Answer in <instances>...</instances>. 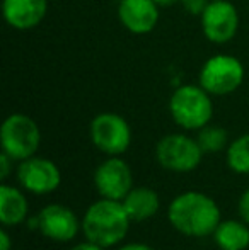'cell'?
Listing matches in <instances>:
<instances>
[{
  "label": "cell",
  "instance_id": "obj_1",
  "mask_svg": "<svg viewBox=\"0 0 249 250\" xmlns=\"http://www.w3.org/2000/svg\"><path fill=\"white\" fill-rule=\"evenodd\" d=\"M169 223L188 237H206L220 223V208L210 196L188 191L176 196L167 208Z\"/></svg>",
  "mask_w": 249,
  "mask_h": 250
},
{
  "label": "cell",
  "instance_id": "obj_2",
  "mask_svg": "<svg viewBox=\"0 0 249 250\" xmlns=\"http://www.w3.org/2000/svg\"><path fill=\"white\" fill-rule=\"evenodd\" d=\"M130 223L132 220L121 201L103 198L87 208L82 218V231L86 240L106 249L123 240Z\"/></svg>",
  "mask_w": 249,
  "mask_h": 250
},
{
  "label": "cell",
  "instance_id": "obj_3",
  "mask_svg": "<svg viewBox=\"0 0 249 250\" xmlns=\"http://www.w3.org/2000/svg\"><path fill=\"white\" fill-rule=\"evenodd\" d=\"M169 112L178 126L189 131H198L203 126L210 125L213 116L212 96L200 83H184L171 96Z\"/></svg>",
  "mask_w": 249,
  "mask_h": 250
},
{
  "label": "cell",
  "instance_id": "obj_4",
  "mask_svg": "<svg viewBox=\"0 0 249 250\" xmlns=\"http://www.w3.org/2000/svg\"><path fill=\"white\" fill-rule=\"evenodd\" d=\"M246 70L239 58L226 53L213 55L203 63L198 75V83L210 96H229L236 92L244 82Z\"/></svg>",
  "mask_w": 249,
  "mask_h": 250
},
{
  "label": "cell",
  "instance_id": "obj_5",
  "mask_svg": "<svg viewBox=\"0 0 249 250\" xmlns=\"http://www.w3.org/2000/svg\"><path fill=\"white\" fill-rule=\"evenodd\" d=\"M0 145L2 151L16 162L36 155L41 145V131L33 118L23 112L7 116L0 128Z\"/></svg>",
  "mask_w": 249,
  "mask_h": 250
},
{
  "label": "cell",
  "instance_id": "obj_6",
  "mask_svg": "<svg viewBox=\"0 0 249 250\" xmlns=\"http://www.w3.org/2000/svg\"><path fill=\"white\" fill-rule=\"evenodd\" d=\"M205 151L202 150L198 140L183 133H171L159 140L156 146V158L166 170L171 172H191L200 165Z\"/></svg>",
  "mask_w": 249,
  "mask_h": 250
},
{
  "label": "cell",
  "instance_id": "obj_7",
  "mask_svg": "<svg viewBox=\"0 0 249 250\" xmlns=\"http://www.w3.org/2000/svg\"><path fill=\"white\" fill-rule=\"evenodd\" d=\"M91 142L110 157H120L130 148L132 128L123 116L116 112H99L89 126Z\"/></svg>",
  "mask_w": 249,
  "mask_h": 250
},
{
  "label": "cell",
  "instance_id": "obj_8",
  "mask_svg": "<svg viewBox=\"0 0 249 250\" xmlns=\"http://www.w3.org/2000/svg\"><path fill=\"white\" fill-rule=\"evenodd\" d=\"M202 31L210 43L226 44L234 40L239 29V12L229 0H210L200 16Z\"/></svg>",
  "mask_w": 249,
  "mask_h": 250
},
{
  "label": "cell",
  "instance_id": "obj_9",
  "mask_svg": "<svg viewBox=\"0 0 249 250\" xmlns=\"http://www.w3.org/2000/svg\"><path fill=\"white\" fill-rule=\"evenodd\" d=\"M17 181L33 194H50L57 191L62 182L60 168L55 162L45 157L26 158L17 167Z\"/></svg>",
  "mask_w": 249,
  "mask_h": 250
},
{
  "label": "cell",
  "instance_id": "obj_10",
  "mask_svg": "<svg viewBox=\"0 0 249 250\" xmlns=\"http://www.w3.org/2000/svg\"><path fill=\"white\" fill-rule=\"evenodd\" d=\"M94 184L101 198L123 201L133 189V175L128 164L120 157H110L94 172Z\"/></svg>",
  "mask_w": 249,
  "mask_h": 250
},
{
  "label": "cell",
  "instance_id": "obj_11",
  "mask_svg": "<svg viewBox=\"0 0 249 250\" xmlns=\"http://www.w3.org/2000/svg\"><path fill=\"white\" fill-rule=\"evenodd\" d=\"M40 228L38 230L46 238L55 242H70L77 237L82 228L77 214L63 204H48L38 214Z\"/></svg>",
  "mask_w": 249,
  "mask_h": 250
},
{
  "label": "cell",
  "instance_id": "obj_12",
  "mask_svg": "<svg viewBox=\"0 0 249 250\" xmlns=\"http://www.w3.org/2000/svg\"><path fill=\"white\" fill-rule=\"evenodd\" d=\"M160 7L154 0H120L118 19L128 33L143 36L156 29Z\"/></svg>",
  "mask_w": 249,
  "mask_h": 250
},
{
  "label": "cell",
  "instance_id": "obj_13",
  "mask_svg": "<svg viewBox=\"0 0 249 250\" xmlns=\"http://www.w3.org/2000/svg\"><path fill=\"white\" fill-rule=\"evenodd\" d=\"M48 12V0H3V21L12 29L29 31L43 22Z\"/></svg>",
  "mask_w": 249,
  "mask_h": 250
},
{
  "label": "cell",
  "instance_id": "obj_14",
  "mask_svg": "<svg viewBox=\"0 0 249 250\" xmlns=\"http://www.w3.org/2000/svg\"><path fill=\"white\" fill-rule=\"evenodd\" d=\"M29 213V204L23 192L9 184L0 186V223L3 227H16L23 223Z\"/></svg>",
  "mask_w": 249,
  "mask_h": 250
},
{
  "label": "cell",
  "instance_id": "obj_15",
  "mask_svg": "<svg viewBox=\"0 0 249 250\" xmlns=\"http://www.w3.org/2000/svg\"><path fill=\"white\" fill-rule=\"evenodd\" d=\"M132 221H145L156 216L160 208V199L150 188H133L121 201Z\"/></svg>",
  "mask_w": 249,
  "mask_h": 250
},
{
  "label": "cell",
  "instance_id": "obj_16",
  "mask_svg": "<svg viewBox=\"0 0 249 250\" xmlns=\"http://www.w3.org/2000/svg\"><path fill=\"white\" fill-rule=\"evenodd\" d=\"M220 250H246L249 247V225L246 221H220L213 231Z\"/></svg>",
  "mask_w": 249,
  "mask_h": 250
},
{
  "label": "cell",
  "instance_id": "obj_17",
  "mask_svg": "<svg viewBox=\"0 0 249 250\" xmlns=\"http://www.w3.org/2000/svg\"><path fill=\"white\" fill-rule=\"evenodd\" d=\"M227 165L236 174H249V133L241 135L227 146Z\"/></svg>",
  "mask_w": 249,
  "mask_h": 250
},
{
  "label": "cell",
  "instance_id": "obj_18",
  "mask_svg": "<svg viewBox=\"0 0 249 250\" xmlns=\"http://www.w3.org/2000/svg\"><path fill=\"white\" fill-rule=\"evenodd\" d=\"M198 140L200 146L205 153H215L229 146V135L222 126L206 125L202 129H198Z\"/></svg>",
  "mask_w": 249,
  "mask_h": 250
},
{
  "label": "cell",
  "instance_id": "obj_19",
  "mask_svg": "<svg viewBox=\"0 0 249 250\" xmlns=\"http://www.w3.org/2000/svg\"><path fill=\"white\" fill-rule=\"evenodd\" d=\"M180 3L188 14L200 17L203 14V10L206 9V5L210 3V0H180Z\"/></svg>",
  "mask_w": 249,
  "mask_h": 250
},
{
  "label": "cell",
  "instance_id": "obj_20",
  "mask_svg": "<svg viewBox=\"0 0 249 250\" xmlns=\"http://www.w3.org/2000/svg\"><path fill=\"white\" fill-rule=\"evenodd\" d=\"M14 158H10L7 153H0V179L2 181H5L7 177L10 175V172H12V167H14Z\"/></svg>",
  "mask_w": 249,
  "mask_h": 250
},
{
  "label": "cell",
  "instance_id": "obj_21",
  "mask_svg": "<svg viewBox=\"0 0 249 250\" xmlns=\"http://www.w3.org/2000/svg\"><path fill=\"white\" fill-rule=\"evenodd\" d=\"M237 209H239L241 220L246 221V223L249 225V188L243 192V194H241L239 204H237Z\"/></svg>",
  "mask_w": 249,
  "mask_h": 250
},
{
  "label": "cell",
  "instance_id": "obj_22",
  "mask_svg": "<svg viewBox=\"0 0 249 250\" xmlns=\"http://www.w3.org/2000/svg\"><path fill=\"white\" fill-rule=\"evenodd\" d=\"M12 249V242H10V235L7 233L5 227L0 230V250H10Z\"/></svg>",
  "mask_w": 249,
  "mask_h": 250
},
{
  "label": "cell",
  "instance_id": "obj_23",
  "mask_svg": "<svg viewBox=\"0 0 249 250\" xmlns=\"http://www.w3.org/2000/svg\"><path fill=\"white\" fill-rule=\"evenodd\" d=\"M70 250H103V247H99V245H96V244H92V242H82V244H77V245H73Z\"/></svg>",
  "mask_w": 249,
  "mask_h": 250
},
{
  "label": "cell",
  "instance_id": "obj_24",
  "mask_svg": "<svg viewBox=\"0 0 249 250\" xmlns=\"http://www.w3.org/2000/svg\"><path fill=\"white\" fill-rule=\"evenodd\" d=\"M118 250H154V249L147 244H136V242H133V244H126Z\"/></svg>",
  "mask_w": 249,
  "mask_h": 250
},
{
  "label": "cell",
  "instance_id": "obj_25",
  "mask_svg": "<svg viewBox=\"0 0 249 250\" xmlns=\"http://www.w3.org/2000/svg\"><path fill=\"white\" fill-rule=\"evenodd\" d=\"M154 2H156L157 5L160 7V9H169V7L180 3V0H154Z\"/></svg>",
  "mask_w": 249,
  "mask_h": 250
}]
</instances>
